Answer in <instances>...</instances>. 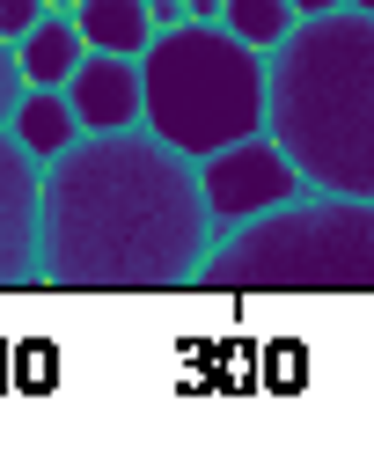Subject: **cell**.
<instances>
[{
	"mask_svg": "<svg viewBox=\"0 0 374 462\" xmlns=\"http://www.w3.org/2000/svg\"><path fill=\"white\" fill-rule=\"evenodd\" d=\"M213 250L199 162L147 125L81 133L44 162V286L59 294H176Z\"/></svg>",
	"mask_w": 374,
	"mask_h": 462,
	"instance_id": "cell-1",
	"label": "cell"
},
{
	"mask_svg": "<svg viewBox=\"0 0 374 462\" xmlns=\"http://www.w3.org/2000/svg\"><path fill=\"white\" fill-rule=\"evenodd\" d=\"M74 30H81L89 51H125V60H140L154 44L147 0H74Z\"/></svg>",
	"mask_w": 374,
	"mask_h": 462,
	"instance_id": "cell-8",
	"label": "cell"
},
{
	"mask_svg": "<svg viewBox=\"0 0 374 462\" xmlns=\"http://www.w3.org/2000/svg\"><path fill=\"white\" fill-rule=\"evenodd\" d=\"M192 8V23H220V0H183Z\"/></svg>",
	"mask_w": 374,
	"mask_h": 462,
	"instance_id": "cell-16",
	"label": "cell"
},
{
	"mask_svg": "<svg viewBox=\"0 0 374 462\" xmlns=\"http://www.w3.org/2000/svg\"><path fill=\"white\" fill-rule=\"evenodd\" d=\"M44 162L0 133V294L8 286H44Z\"/></svg>",
	"mask_w": 374,
	"mask_h": 462,
	"instance_id": "cell-6",
	"label": "cell"
},
{
	"mask_svg": "<svg viewBox=\"0 0 374 462\" xmlns=\"http://www.w3.org/2000/svg\"><path fill=\"white\" fill-rule=\"evenodd\" d=\"M67 103H74V118L81 133H125V125H140V60H125V51H81V67L67 74Z\"/></svg>",
	"mask_w": 374,
	"mask_h": 462,
	"instance_id": "cell-7",
	"label": "cell"
},
{
	"mask_svg": "<svg viewBox=\"0 0 374 462\" xmlns=\"http://www.w3.org/2000/svg\"><path fill=\"white\" fill-rule=\"evenodd\" d=\"M147 15H154V30H176V23H192V8H183V0H147Z\"/></svg>",
	"mask_w": 374,
	"mask_h": 462,
	"instance_id": "cell-14",
	"label": "cell"
},
{
	"mask_svg": "<svg viewBox=\"0 0 374 462\" xmlns=\"http://www.w3.org/2000/svg\"><path fill=\"white\" fill-rule=\"evenodd\" d=\"M140 125L176 154H213L228 140L265 133V51L228 23H176L140 51Z\"/></svg>",
	"mask_w": 374,
	"mask_h": 462,
	"instance_id": "cell-4",
	"label": "cell"
},
{
	"mask_svg": "<svg viewBox=\"0 0 374 462\" xmlns=\"http://www.w3.org/2000/svg\"><path fill=\"white\" fill-rule=\"evenodd\" d=\"M44 15H51V8H44V0H0V37H8V44H15V37H30V30L44 23Z\"/></svg>",
	"mask_w": 374,
	"mask_h": 462,
	"instance_id": "cell-13",
	"label": "cell"
},
{
	"mask_svg": "<svg viewBox=\"0 0 374 462\" xmlns=\"http://www.w3.org/2000/svg\"><path fill=\"white\" fill-rule=\"evenodd\" d=\"M15 51H23V74H30V88H67V74L81 67V30H74V15L67 8H51L30 37H15Z\"/></svg>",
	"mask_w": 374,
	"mask_h": 462,
	"instance_id": "cell-9",
	"label": "cell"
},
{
	"mask_svg": "<svg viewBox=\"0 0 374 462\" xmlns=\"http://www.w3.org/2000/svg\"><path fill=\"white\" fill-rule=\"evenodd\" d=\"M199 191H206V213H213V236H228V227L301 199L308 184H301V169L286 162V147L272 133H249V140H228V147L199 154Z\"/></svg>",
	"mask_w": 374,
	"mask_h": 462,
	"instance_id": "cell-5",
	"label": "cell"
},
{
	"mask_svg": "<svg viewBox=\"0 0 374 462\" xmlns=\"http://www.w3.org/2000/svg\"><path fill=\"white\" fill-rule=\"evenodd\" d=\"M331 8H345V0H294V15L308 23V15H331Z\"/></svg>",
	"mask_w": 374,
	"mask_h": 462,
	"instance_id": "cell-15",
	"label": "cell"
},
{
	"mask_svg": "<svg viewBox=\"0 0 374 462\" xmlns=\"http://www.w3.org/2000/svg\"><path fill=\"white\" fill-rule=\"evenodd\" d=\"M265 133L308 191L374 199V15H308L265 51Z\"/></svg>",
	"mask_w": 374,
	"mask_h": 462,
	"instance_id": "cell-2",
	"label": "cell"
},
{
	"mask_svg": "<svg viewBox=\"0 0 374 462\" xmlns=\"http://www.w3.org/2000/svg\"><path fill=\"white\" fill-rule=\"evenodd\" d=\"M23 96H30V74H23V51L0 37V133L15 125V110H23Z\"/></svg>",
	"mask_w": 374,
	"mask_h": 462,
	"instance_id": "cell-12",
	"label": "cell"
},
{
	"mask_svg": "<svg viewBox=\"0 0 374 462\" xmlns=\"http://www.w3.org/2000/svg\"><path fill=\"white\" fill-rule=\"evenodd\" d=\"M220 23L242 37V44H257V51H272L301 15H294V0H220Z\"/></svg>",
	"mask_w": 374,
	"mask_h": 462,
	"instance_id": "cell-11",
	"label": "cell"
},
{
	"mask_svg": "<svg viewBox=\"0 0 374 462\" xmlns=\"http://www.w3.org/2000/svg\"><path fill=\"white\" fill-rule=\"evenodd\" d=\"M37 162H51V154H67L74 140H81V118H74V103H67V88H30L23 96V110H15V125H8Z\"/></svg>",
	"mask_w": 374,
	"mask_h": 462,
	"instance_id": "cell-10",
	"label": "cell"
},
{
	"mask_svg": "<svg viewBox=\"0 0 374 462\" xmlns=\"http://www.w3.org/2000/svg\"><path fill=\"white\" fill-rule=\"evenodd\" d=\"M345 8H360V15H374V0H345Z\"/></svg>",
	"mask_w": 374,
	"mask_h": 462,
	"instance_id": "cell-17",
	"label": "cell"
},
{
	"mask_svg": "<svg viewBox=\"0 0 374 462\" xmlns=\"http://www.w3.org/2000/svg\"><path fill=\"white\" fill-rule=\"evenodd\" d=\"M199 294H374V199L301 191L213 236Z\"/></svg>",
	"mask_w": 374,
	"mask_h": 462,
	"instance_id": "cell-3",
	"label": "cell"
},
{
	"mask_svg": "<svg viewBox=\"0 0 374 462\" xmlns=\"http://www.w3.org/2000/svg\"><path fill=\"white\" fill-rule=\"evenodd\" d=\"M44 8H67V15H74V0H44Z\"/></svg>",
	"mask_w": 374,
	"mask_h": 462,
	"instance_id": "cell-18",
	"label": "cell"
}]
</instances>
